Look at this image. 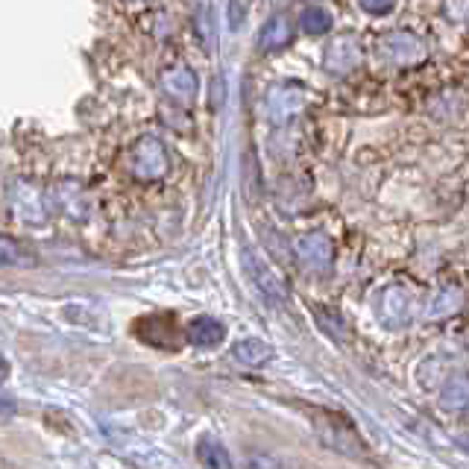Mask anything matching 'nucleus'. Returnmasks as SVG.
Masks as SVG:
<instances>
[{
    "label": "nucleus",
    "mask_w": 469,
    "mask_h": 469,
    "mask_svg": "<svg viewBox=\"0 0 469 469\" xmlns=\"http://www.w3.org/2000/svg\"><path fill=\"white\" fill-rule=\"evenodd\" d=\"M129 167L138 179H162L167 174V150L162 141L144 136L136 141V147L129 150Z\"/></svg>",
    "instance_id": "nucleus-1"
},
{
    "label": "nucleus",
    "mask_w": 469,
    "mask_h": 469,
    "mask_svg": "<svg viewBox=\"0 0 469 469\" xmlns=\"http://www.w3.org/2000/svg\"><path fill=\"white\" fill-rule=\"evenodd\" d=\"M294 252H296V258L303 261L308 270H326L332 264V256H334L332 240H329V235H323V232L299 235L294 240Z\"/></svg>",
    "instance_id": "nucleus-2"
},
{
    "label": "nucleus",
    "mask_w": 469,
    "mask_h": 469,
    "mask_svg": "<svg viewBox=\"0 0 469 469\" xmlns=\"http://www.w3.org/2000/svg\"><path fill=\"white\" fill-rule=\"evenodd\" d=\"M244 267L249 273L252 285H256V291L264 299H270V303H285L287 291H285V285L279 282V276H276L258 256H252V249H244Z\"/></svg>",
    "instance_id": "nucleus-3"
},
{
    "label": "nucleus",
    "mask_w": 469,
    "mask_h": 469,
    "mask_svg": "<svg viewBox=\"0 0 469 469\" xmlns=\"http://www.w3.org/2000/svg\"><path fill=\"white\" fill-rule=\"evenodd\" d=\"M361 62V44L352 33H341V35H334L332 44H329V51H326V68H329V74H350V70Z\"/></svg>",
    "instance_id": "nucleus-4"
},
{
    "label": "nucleus",
    "mask_w": 469,
    "mask_h": 469,
    "mask_svg": "<svg viewBox=\"0 0 469 469\" xmlns=\"http://www.w3.org/2000/svg\"><path fill=\"white\" fill-rule=\"evenodd\" d=\"M185 338L191 346H200V350H211V346L223 343L226 338V326L214 317H194L185 326Z\"/></svg>",
    "instance_id": "nucleus-5"
},
{
    "label": "nucleus",
    "mask_w": 469,
    "mask_h": 469,
    "mask_svg": "<svg viewBox=\"0 0 469 469\" xmlns=\"http://www.w3.org/2000/svg\"><path fill=\"white\" fill-rule=\"evenodd\" d=\"M305 106V94L294 89V86H279L270 91V117L276 124H282V120H291L294 115L303 112Z\"/></svg>",
    "instance_id": "nucleus-6"
},
{
    "label": "nucleus",
    "mask_w": 469,
    "mask_h": 469,
    "mask_svg": "<svg viewBox=\"0 0 469 469\" xmlns=\"http://www.w3.org/2000/svg\"><path fill=\"white\" fill-rule=\"evenodd\" d=\"M294 39V23L291 18L285 15H276L264 23V30L258 33V51L264 53H273V51H282L285 44H291Z\"/></svg>",
    "instance_id": "nucleus-7"
},
{
    "label": "nucleus",
    "mask_w": 469,
    "mask_h": 469,
    "mask_svg": "<svg viewBox=\"0 0 469 469\" xmlns=\"http://www.w3.org/2000/svg\"><path fill=\"white\" fill-rule=\"evenodd\" d=\"M162 86L164 91L171 94L174 100L179 103H191L194 100V94H197V74L191 68H171L167 74L162 77Z\"/></svg>",
    "instance_id": "nucleus-8"
},
{
    "label": "nucleus",
    "mask_w": 469,
    "mask_h": 469,
    "mask_svg": "<svg viewBox=\"0 0 469 469\" xmlns=\"http://www.w3.org/2000/svg\"><path fill=\"white\" fill-rule=\"evenodd\" d=\"M232 358L238 361V364L261 367V364H267V361L273 358V346L264 343L261 338H244V341H238L232 346Z\"/></svg>",
    "instance_id": "nucleus-9"
},
{
    "label": "nucleus",
    "mask_w": 469,
    "mask_h": 469,
    "mask_svg": "<svg viewBox=\"0 0 469 469\" xmlns=\"http://www.w3.org/2000/svg\"><path fill=\"white\" fill-rule=\"evenodd\" d=\"M197 458L202 464V469H235L232 455L226 452V446H223V443H218V440H200Z\"/></svg>",
    "instance_id": "nucleus-10"
},
{
    "label": "nucleus",
    "mask_w": 469,
    "mask_h": 469,
    "mask_svg": "<svg viewBox=\"0 0 469 469\" xmlns=\"http://www.w3.org/2000/svg\"><path fill=\"white\" fill-rule=\"evenodd\" d=\"M0 264L4 267H33L35 256L23 244H18L15 238L0 235Z\"/></svg>",
    "instance_id": "nucleus-11"
},
{
    "label": "nucleus",
    "mask_w": 469,
    "mask_h": 469,
    "mask_svg": "<svg viewBox=\"0 0 469 469\" xmlns=\"http://www.w3.org/2000/svg\"><path fill=\"white\" fill-rule=\"evenodd\" d=\"M299 23H303V30L308 35H323V33H329L332 30V12L326 6H308L303 12V18H299Z\"/></svg>",
    "instance_id": "nucleus-12"
},
{
    "label": "nucleus",
    "mask_w": 469,
    "mask_h": 469,
    "mask_svg": "<svg viewBox=\"0 0 469 469\" xmlns=\"http://www.w3.org/2000/svg\"><path fill=\"white\" fill-rule=\"evenodd\" d=\"M466 405V379L464 376H455L446 390H443V408H452V411H458V408Z\"/></svg>",
    "instance_id": "nucleus-13"
},
{
    "label": "nucleus",
    "mask_w": 469,
    "mask_h": 469,
    "mask_svg": "<svg viewBox=\"0 0 469 469\" xmlns=\"http://www.w3.org/2000/svg\"><path fill=\"white\" fill-rule=\"evenodd\" d=\"M230 27L232 30H238L240 27V21H244V15H247V6H238V4H230Z\"/></svg>",
    "instance_id": "nucleus-14"
},
{
    "label": "nucleus",
    "mask_w": 469,
    "mask_h": 469,
    "mask_svg": "<svg viewBox=\"0 0 469 469\" xmlns=\"http://www.w3.org/2000/svg\"><path fill=\"white\" fill-rule=\"evenodd\" d=\"M15 414V399H0V417Z\"/></svg>",
    "instance_id": "nucleus-15"
},
{
    "label": "nucleus",
    "mask_w": 469,
    "mask_h": 469,
    "mask_svg": "<svg viewBox=\"0 0 469 469\" xmlns=\"http://www.w3.org/2000/svg\"><path fill=\"white\" fill-rule=\"evenodd\" d=\"M361 6H364L367 12H390V9H393V4H381V6H379V4H370V0H364Z\"/></svg>",
    "instance_id": "nucleus-16"
},
{
    "label": "nucleus",
    "mask_w": 469,
    "mask_h": 469,
    "mask_svg": "<svg viewBox=\"0 0 469 469\" xmlns=\"http://www.w3.org/2000/svg\"><path fill=\"white\" fill-rule=\"evenodd\" d=\"M6 379H9V361L0 355V384H4Z\"/></svg>",
    "instance_id": "nucleus-17"
}]
</instances>
